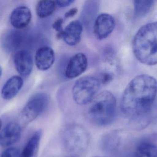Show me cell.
<instances>
[{
    "label": "cell",
    "instance_id": "6da1fadb",
    "mask_svg": "<svg viewBox=\"0 0 157 157\" xmlns=\"http://www.w3.org/2000/svg\"><path fill=\"white\" fill-rule=\"evenodd\" d=\"M157 95V81L146 74L137 76L125 88L121 99L122 112L135 119L150 112Z\"/></svg>",
    "mask_w": 157,
    "mask_h": 157
},
{
    "label": "cell",
    "instance_id": "7a4b0ae2",
    "mask_svg": "<svg viewBox=\"0 0 157 157\" xmlns=\"http://www.w3.org/2000/svg\"><path fill=\"white\" fill-rule=\"evenodd\" d=\"M133 51L136 59L148 65L157 64V22L146 24L133 38Z\"/></svg>",
    "mask_w": 157,
    "mask_h": 157
},
{
    "label": "cell",
    "instance_id": "3957f363",
    "mask_svg": "<svg viewBox=\"0 0 157 157\" xmlns=\"http://www.w3.org/2000/svg\"><path fill=\"white\" fill-rule=\"evenodd\" d=\"M89 107L87 117L95 125L104 126L111 124L116 116V100L109 91H103L97 95Z\"/></svg>",
    "mask_w": 157,
    "mask_h": 157
},
{
    "label": "cell",
    "instance_id": "277c9868",
    "mask_svg": "<svg viewBox=\"0 0 157 157\" xmlns=\"http://www.w3.org/2000/svg\"><path fill=\"white\" fill-rule=\"evenodd\" d=\"M90 135L86 129L78 124L73 123L64 127L62 141L65 149L75 155H82L88 148Z\"/></svg>",
    "mask_w": 157,
    "mask_h": 157
},
{
    "label": "cell",
    "instance_id": "5b68a950",
    "mask_svg": "<svg viewBox=\"0 0 157 157\" xmlns=\"http://www.w3.org/2000/svg\"><path fill=\"white\" fill-rule=\"evenodd\" d=\"M100 86L98 78L94 77L86 76L79 78L73 87V98L78 105L90 103L97 96Z\"/></svg>",
    "mask_w": 157,
    "mask_h": 157
},
{
    "label": "cell",
    "instance_id": "8992f818",
    "mask_svg": "<svg viewBox=\"0 0 157 157\" xmlns=\"http://www.w3.org/2000/svg\"><path fill=\"white\" fill-rule=\"evenodd\" d=\"M49 98L45 93H40L32 96L20 112L18 123L21 128H25L36 120L48 106Z\"/></svg>",
    "mask_w": 157,
    "mask_h": 157
},
{
    "label": "cell",
    "instance_id": "52a82bcc",
    "mask_svg": "<svg viewBox=\"0 0 157 157\" xmlns=\"http://www.w3.org/2000/svg\"><path fill=\"white\" fill-rule=\"evenodd\" d=\"M115 26L114 18L109 14L102 13L97 16L93 26V32L98 39H106L112 33Z\"/></svg>",
    "mask_w": 157,
    "mask_h": 157
},
{
    "label": "cell",
    "instance_id": "ba28073f",
    "mask_svg": "<svg viewBox=\"0 0 157 157\" xmlns=\"http://www.w3.org/2000/svg\"><path fill=\"white\" fill-rule=\"evenodd\" d=\"M88 60L82 53L75 54L70 59L65 71V77L68 79H74L81 75L86 70Z\"/></svg>",
    "mask_w": 157,
    "mask_h": 157
},
{
    "label": "cell",
    "instance_id": "9c48e42d",
    "mask_svg": "<svg viewBox=\"0 0 157 157\" xmlns=\"http://www.w3.org/2000/svg\"><path fill=\"white\" fill-rule=\"evenodd\" d=\"M21 129L18 123L7 124L0 132V146L7 147L17 143L21 137Z\"/></svg>",
    "mask_w": 157,
    "mask_h": 157
},
{
    "label": "cell",
    "instance_id": "30bf717a",
    "mask_svg": "<svg viewBox=\"0 0 157 157\" xmlns=\"http://www.w3.org/2000/svg\"><path fill=\"white\" fill-rule=\"evenodd\" d=\"M14 63L20 75L26 77L31 74L33 67V58L27 51L21 50L17 52L14 57Z\"/></svg>",
    "mask_w": 157,
    "mask_h": 157
},
{
    "label": "cell",
    "instance_id": "8fae6325",
    "mask_svg": "<svg viewBox=\"0 0 157 157\" xmlns=\"http://www.w3.org/2000/svg\"><path fill=\"white\" fill-rule=\"evenodd\" d=\"M83 31V26L78 20H74L63 29L61 38L64 42L70 46L77 45L81 40Z\"/></svg>",
    "mask_w": 157,
    "mask_h": 157
},
{
    "label": "cell",
    "instance_id": "7c38bea8",
    "mask_svg": "<svg viewBox=\"0 0 157 157\" xmlns=\"http://www.w3.org/2000/svg\"><path fill=\"white\" fill-rule=\"evenodd\" d=\"M55 59V53L52 48L49 46L40 47L35 55L36 66L40 71H47L53 65Z\"/></svg>",
    "mask_w": 157,
    "mask_h": 157
},
{
    "label": "cell",
    "instance_id": "4fadbf2b",
    "mask_svg": "<svg viewBox=\"0 0 157 157\" xmlns=\"http://www.w3.org/2000/svg\"><path fill=\"white\" fill-rule=\"evenodd\" d=\"M32 18V14L29 8L19 6L13 10L10 16V22L16 29H20L27 26Z\"/></svg>",
    "mask_w": 157,
    "mask_h": 157
},
{
    "label": "cell",
    "instance_id": "5bb4252c",
    "mask_svg": "<svg viewBox=\"0 0 157 157\" xmlns=\"http://www.w3.org/2000/svg\"><path fill=\"white\" fill-rule=\"evenodd\" d=\"M23 41V35L17 29H9L2 37V45L7 52H13L20 47Z\"/></svg>",
    "mask_w": 157,
    "mask_h": 157
},
{
    "label": "cell",
    "instance_id": "9a60e30c",
    "mask_svg": "<svg viewBox=\"0 0 157 157\" xmlns=\"http://www.w3.org/2000/svg\"><path fill=\"white\" fill-rule=\"evenodd\" d=\"M24 84V80L21 77L13 76L9 78L3 86L1 95L3 99L9 100L16 96Z\"/></svg>",
    "mask_w": 157,
    "mask_h": 157
},
{
    "label": "cell",
    "instance_id": "2e32d148",
    "mask_svg": "<svg viewBox=\"0 0 157 157\" xmlns=\"http://www.w3.org/2000/svg\"><path fill=\"white\" fill-rule=\"evenodd\" d=\"M119 138L114 132H109L101 137L99 142L101 149L105 153H114L119 146Z\"/></svg>",
    "mask_w": 157,
    "mask_h": 157
},
{
    "label": "cell",
    "instance_id": "e0dca14e",
    "mask_svg": "<svg viewBox=\"0 0 157 157\" xmlns=\"http://www.w3.org/2000/svg\"><path fill=\"white\" fill-rule=\"evenodd\" d=\"M135 157H157V146L152 142L143 141L136 148Z\"/></svg>",
    "mask_w": 157,
    "mask_h": 157
},
{
    "label": "cell",
    "instance_id": "ac0fdd59",
    "mask_svg": "<svg viewBox=\"0 0 157 157\" xmlns=\"http://www.w3.org/2000/svg\"><path fill=\"white\" fill-rule=\"evenodd\" d=\"M56 1L42 0L38 2L36 6V12L40 18H45L53 14L56 8Z\"/></svg>",
    "mask_w": 157,
    "mask_h": 157
},
{
    "label": "cell",
    "instance_id": "d6986e66",
    "mask_svg": "<svg viewBox=\"0 0 157 157\" xmlns=\"http://www.w3.org/2000/svg\"><path fill=\"white\" fill-rule=\"evenodd\" d=\"M154 1L139 0L134 2V13L137 17H143L147 14L154 5Z\"/></svg>",
    "mask_w": 157,
    "mask_h": 157
},
{
    "label": "cell",
    "instance_id": "ffe728a7",
    "mask_svg": "<svg viewBox=\"0 0 157 157\" xmlns=\"http://www.w3.org/2000/svg\"><path fill=\"white\" fill-rule=\"evenodd\" d=\"M20 150L16 147H8L2 153L0 157H20Z\"/></svg>",
    "mask_w": 157,
    "mask_h": 157
},
{
    "label": "cell",
    "instance_id": "44dd1931",
    "mask_svg": "<svg viewBox=\"0 0 157 157\" xmlns=\"http://www.w3.org/2000/svg\"><path fill=\"white\" fill-rule=\"evenodd\" d=\"M63 18H59L56 19L52 24L53 28L58 32L57 37L59 38H61L63 30Z\"/></svg>",
    "mask_w": 157,
    "mask_h": 157
},
{
    "label": "cell",
    "instance_id": "7402d4cb",
    "mask_svg": "<svg viewBox=\"0 0 157 157\" xmlns=\"http://www.w3.org/2000/svg\"><path fill=\"white\" fill-rule=\"evenodd\" d=\"M113 76L111 74L108 73H104L102 74L101 79H99L101 84H106L109 83L112 80Z\"/></svg>",
    "mask_w": 157,
    "mask_h": 157
},
{
    "label": "cell",
    "instance_id": "603a6c76",
    "mask_svg": "<svg viewBox=\"0 0 157 157\" xmlns=\"http://www.w3.org/2000/svg\"><path fill=\"white\" fill-rule=\"evenodd\" d=\"M75 1L74 0H59L56 1L57 5L60 7H65L69 6L73 3Z\"/></svg>",
    "mask_w": 157,
    "mask_h": 157
},
{
    "label": "cell",
    "instance_id": "cb8c5ba5",
    "mask_svg": "<svg viewBox=\"0 0 157 157\" xmlns=\"http://www.w3.org/2000/svg\"><path fill=\"white\" fill-rule=\"evenodd\" d=\"M78 12V9L76 8H72L66 12L65 14V17L66 18H68L72 17L76 14Z\"/></svg>",
    "mask_w": 157,
    "mask_h": 157
},
{
    "label": "cell",
    "instance_id": "d4e9b609",
    "mask_svg": "<svg viewBox=\"0 0 157 157\" xmlns=\"http://www.w3.org/2000/svg\"><path fill=\"white\" fill-rule=\"evenodd\" d=\"M2 120H0V132L2 131Z\"/></svg>",
    "mask_w": 157,
    "mask_h": 157
},
{
    "label": "cell",
    "instance_id": "484cf974",
    "mask_svg": "<svg viewBox=\"0 0 157 157\" xmlns=\"http://www.w3.org/2000/svg\"><path fill=\"white\" fill-rule=\"evenodd\" d=\"M2 69L1 68V66H0V78H1V76H2Z\"/></svg>",
    "mask_w": 157,
    "mask_h": 157
},
{
    "label": "cell",
    "instance_id": "4316f807",
    "mask_svg": "<svg viewBox=\"0 0 157 157\" xmlns=\"http://www.w3.org/2000/svg\"><path fill=\"white\" fill-rule=\"evenodd\" d=\"M77 157L76 156H71V157Z\"/></svg>",
    "mask_w": 157,
    "mask_h": 157
},
{
    "label": "cell",
    "instance_id": "83f0119b",
    "mask_svg": "<svg viewBox=\"0 0 157 157\" xmlns=\"http://www.w3.org/2000/svg\"></svg>",
    "mask_w": 157,
    "mask_h": 157
}]
</instances>
